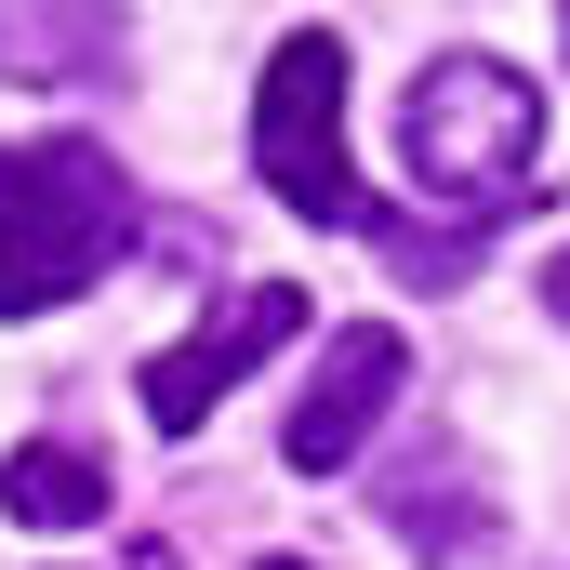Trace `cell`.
I'll return each mask as SVG.
<instances>
[{
  "label": "cell",
  "instance_id": "3",
  "mask_svg": "<svg viewBox=\"0 0 570 570\" xmlns=\"http://www.w3.org/2000/svg\"><path fill=\"white\" fill-rule=\"evenodd\" d=\"M253 173L279 186L305 226H399L372 186H358V159H345V40L332 27H292L279 53H266V94H253Z\"/></svg>",
  "mask_w": 570,
  "mask_h": 570
},
{
  "label": "cell",
  "instance_id": "6",
  "mask_svg": "<svg viewBox=\"0 0 570 570\" xmlns=\"http://www.w3.org/2000/svg\"><path fill=\"white\" fill-rule=\"evenodd\" d=\"M120 67V0H0V80L80 94Z\"/></svg>",
  "mask_w": 570,
  "mask_h": 570
},
{
  "label": "cell",
  "instance_id": "2",
  "mask_svg": "<svg viewBox=\"0 0 570 570\" xmlns=\"http://www.w3.org/2000/svg\"><path fill=\"white\" fill-rule=\"evenodd\" d=\"M399 146H412V186H425L438 213H478L491 226L531 186V159H544V94L504 53H438L399 94Z\"/></svg>",
  "mask_w": 570,
  "mask_h": 570
},
{
  "label": "cell",
  "instance_id": "1",
  "mask_svg": "<svg viewBox=\"0 0 570 570\" xmlns=\"http://www.w3.org/2000/svg\"><path fill=\"white\" fill-rule=\"evenodd\" d=\"M120 239H134V173L94 134L0 146V318H53L120 266Z\"/></svg>",
  "mask_w": 570,
  "mask_h": 570
},
{
  "label": "cell",
  "instance_id": "9",
  "mask_svg": "<svg viewBox=\"0 0 570 570\" xmlns=\"http://www.w3.org/2000/svg\"><path fill=\"white\" fill-rule=\"evenodd\" d=\"M544 318H558V332H570V253H558V266H544Z\"/></svg>",
  "mask_w": 570,
  "mask_h": 570
},
{
  "label": "cell",
  "instance_id": "7",
  "mask_svg": "<svg viewBox=\"0 0 570 570\" xmlns=\"http://www.w3.org/2000/svg\"><path fill=\"white\" fill-rule=\"evenodd\" d=\"M385 531H399V544H425V570H464L478 544H491V504H478L464 451H412V464L385 478Z\"/></svg>",
  "mask_w": 570,
  "mask_h": 570
},
{
  "label": "cell",
  "instance_id": "4",
  "mask_svg": "<svg viewBox=\"0 0 570 570\" xmlns=\"http://www.w3.org/2000/svg\"><path fill=\"white\" fill-rule=\"evenodd\" d=\"M292 332H305V292H292V279H253V292H226V305H213V318H199L186 345H159V358L134 372L146 425H159V438H199V412H213V399H226V385H239L253 358H279Z\"/></svg>",
  "mask_w": 570,
  "mask_h": 570
},
{
  "label": "cell",
  "instance_id": "5",
  "mask_svg": "<svg viewBox=\"0 0 570 570\" xmlns=\"http://www.w3.org/2000/svg\"><path fill=\"white\" fill-rule=\"evenodd\" d=\"M399 385H412V345L385 332V318H345L332 345H318V372H305V399H292L279 451L305 478H332V464H358V438L399 412Z\"/></svg>",
  "mask_w": 570,
  "mask_h": 570
},
{
  "label": "cell",
  "instance_id": "10",
  "mask_svg": "<svg viewBox=\"0 0 570 570\" xmlns=\"http://www.w3.org/2000/svg\"><path fill=\"white\" fill-rule=\"evenodd\" d=\"M558 53H570V0H558Z\"/></svg>",
  "mask_w": 570,
  "mask_h": 570
},
{
  "label": "cell",
  "instance_id": "8",
  "mask_svg": "<svg viewBox=\"0 0 570 570\" xmlns=\"http://www.w3.org/2000/svg\"><path fill=\"white\" fill-rule=\"evenodd\" d=\"M0 518H27V531H80V518H107V464L67 451V438H27V451L0 464Z\"/></svg>",
  "mask_w": 570,
  "mask_h": 570
}]
</instances>
